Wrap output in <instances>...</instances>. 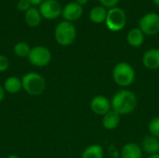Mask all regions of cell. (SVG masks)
Masks as SVG:
<instances>
[{
	"mask_svg": "<svg viewBox=\"0 0 159 158\" xmlns=\"http://www.w3.org/2000/svg\"><path fill=\"white\" fill-rule=\"evenodd\" d=\"M137 105V96L129 89H122L117 91L111 100V106L113 111L116 112L120 115H126L133 113Z\"/></svg>",
	"mask_w": 159,
	"mask_h": 158,
	"instance_id": "cell-1",
	"label": "cell"
},
{
	"mask_svg": "<svg viewBox=\"0 0 159 158\" xmlns=\"http://www.w3.org/2000/svg\"><path fill=\"white\" fill-rule=\"evenodd\" d=\"M135 75L134 68L125 61L117 63L113 70L114 81L122 88H127L132 85L135 80Z\"/></svg>",
	"mask_w": 159,
	"mask_h": 158,
	"instance_id": "cell-2",
	"label": "cell"
},
{
	"mask_svg": "<svg viewBox=\"0 0 159 158\" xmlns=\"http://www.w3.org/2000/svg\"><path fill=\"white\" fill-rule=\"evenodd\" d=\"M21 84L24 91L32 96L42 94L46 88L44 77L34 72L25 74L21 78Z\"/></svg>",
	"mask_w": 159,
	"mask_h": 158,
	"instance_id": "cell-3",
	"label": "cell"
},
{
	"mask_svg": "<svg viewBox=\"0 0 159 158\" xmlns=\"http://www.w3.org/2000/svg\"><path fill=\"white\" fill-rule=\"evenodd\" d=\"M54 36L56 42L63 47L70 46L76 37V29L75 25L67 20L61 21L55 28Z\"/></svg>",
	"mask_w": 159,
	"mask_h": 158,
	"instance_id": "cell-4",
	"label": "cell"
},
{
	"mask_svg": "<svg viewBox=\"0 0 159 158\" xmlns=\"http://www.w3.org/2000/svg\"><path fill=\"white\" fill-rule=\"evenodd\" d=\"M127 16L124 10L120 7H113L107 11L105 24L112 32H119L126 26Z\"/></svg>",
	"mask_w": 159,
	"mask_h": 158,
	"instance_id": "cell-5",
	"label": "cell"
},
{
	"mask_svg": "<svg viewBox=\"0 0 159 158\" xmlns=\"http://www.w3.org/2000/svg\"><path fill=\"white\" fill-rule=\"evenodd\" d=\"M28 60L30 63L35 67H44L50 62L51 53L48 47L44 46H36L31 48Z\"/></svg>",
	"mask_w": 159,
	"mask_h": 158,
	"instance_id": "cell-6",
	"label": "cell"
},
{
	"mask_svg": "<svg viewBox=\"0 0 159 158\" xmlns=\"http://www.w3.org/2000/svg\"><path fill=\"white\" fill-rule=\"evenodd\" d=\"M41 16L46 20H55L61 15L62 7L57 0H44L39 6Z\"/></svg>",
	"mask_w": 159,
	"mask_h": 158,
	"instance_id": "cell-7",
	"label": "cell"
},
{
	"mask_svg": "<svg viewBox=\"0 0 159 158\" xmlns=\"http://www.w3.org/2000/svg\"><path fill=\"white\" fill-rule=\"evenodd\" d=\"M140 29L144 34L155 35L159 32V15L147 13L140 20Z\"/></svg>",
	"mask_w": 159,
	"mask_h": 158,
	"instance_id": "cell-8",
	"label": "cell"
},
{
	"mask_svg": "<svg viewBox=\"0 0 159 158\" xmlns=\"http://www.w3.org/2000/svg\"><path fill=\"white\" fill-rule=\"evenodd\" d=\"M90 109L97 115H104L111 111V102L103 95L95 96L90 102Z\"/></svg>",
	"mask_w": 159,
	"mask_h": 158,
	"instance_id": "cell-9",
	"label": "cell"
},
{
	"mask_svg": "<svg viewBox=\"0 0 159 158\" xmlns=\"http://www.w3.org/2000/svg\"><path fill=\"white\" fill-rule=\"evenodd\" d=\"M83 14V7L82 6L78 5L76 2H70L68 3L63 8L61 15L67 21H75L77 20Z\"/></svg>",
	"mask_w": 159,
	"mask_h": 158,
	"instance_id": "cell-10",
	"label": "cell"
},
{
	"mask_svg": "<svg viewBox=\"0 0 159 158\" xmlns=\"http://www.w3.org/2000/svg\"><path fill=\"white\" fill-rule=\"evenodd\" d=\"M143 64L148 70L159 69V49L152 48L147 50L143 57Z\"/></svg>",
	"mask_w": 159,
	"mask_h": 158,
	"instance_id": "cell-11",
	"label": "cell"
},
{
	"mask_svg": "<svg viewBox=\"0 0 159 158\" xmlns=\"http://www.w3.org/2000/svg\"><path fill=\"white\" fill-rule=\"evenodd\" d=\"M143 149L135 142L126 143L121 151L122 158H143Z\"/></svg>",
	"mask_w": 159,
	"mask_h": 158,
	"instance_id": "cell-12",
	"label": "cell"
},
{
	"mask_svg": "<svg viewBox=\"0 0 159 158\" xmlns=\"http://www.w3.org/2000/svg\"><path fill=\"white\" fill-rule=\"evenodd\" d=\"M121 115L116 112L111 110L102 116V126L107 130H113L116 129L120 123Z\"/></svg>",
	"mask_w": 159,
	"mask_h": 158,
	"instance_id": "cell-13",
	"label": "cell"
},
{
	"mask_svg": "<svg viewBox=\"0 0 159 158\" xmlns=\"http://www.w3.org/2000/svg\"><path fill=\"white\" fill-rule=\"evenodd\" d=\"M142 149L149 155L159 154V140L152 135L146 136L142 142Z\"/></svg>",
	"mask_w": 159,
	"mask_h": 158,
	"instance_id": "cell-14",
	"label": "cell"
},
{
	"mask_svg": "<svg viewBox=\"0 0 159 158\" xmlns=\"http://www.w3.org/2000/svg\"><path fill=\"white\" fill-rule=\"evenodd\" d=\"M127 42L131 47H138L144 42V34L140 28L131 29L127 34Z\"/></svg>",
	"mask_w": 159,
	"mask_h": 158,
	"instance_id": "cell-15",
	"label": "cell"
},
{
	"mask_svg": "<svg viewBox=\"0 0 159 158\" xmlns=\"http://www.w3.org/2000/svg\"><path fill=\"white\" fill-rule=\"evenodd\" d=\"M41 14L39 9L36 7H31L29 8L24 15L25 22L30 27H37L41 22Z\"/></svg>",
	"mask_w": 159,
	"mask_h": 158,
	"instance_id": "cell-16",
	"label": "cell"
},
{
	"mask_svg": "<svg viewBox=\"0 0 159 158\" xmlns=\"http://www.w3.org/2000/svg\"><path fill=\"white\" fill-rule=\"evenodd\" d=\"M4 89L7 93L10 94H16L20 92V90L22 88L21 79H20L17 76H10L7 78L4 82Z\"/></svg>",
	"mask_w": 159,
	"mask_h": 158,
	"instance_id": "cell-17",
	"label": "cell"
},
{
	"mask_svg": "<svg viewBox=\"0 0 159 158\" xmlns=\"http://www.w3.org/2000/svg\"><path fill=\"white\" fill-rule=\"evenodd\" d=\"M107 17V10L104 7H94L89 11V19L94 23H102L105 22Z\"/></svg>",
	"mask_w": 159,
	"mask_h": 158,
	"instance_id": "cell-18",
	"label": "cell"
},
{
	"mask_svg": "<svg viewBox=\"0 0 159 158\" xmlns=\"http://www.w3.org/2000/svg\"><path fill=\"white\" fill-rule=\"evenodd\" d=\"M103 148L99 144H93L84 150L82 158H103Z\"/></svg>",
	"mask_w": 159,
	"mask_h": 158,
	"instance_id": "cell-19",
	"label": "cell"
},
{
	"mask_svg": "<svg viewBox=\"0 0 159 158\" xmlns=\"http://www.w3.org/2000/svg\"><path fill=\"white\" fill-rule=\"evenodd\" d=\"M13 51L18 57L25 58V57H28V55L31 51V47L25 42H19L14 46Z\"/></svg>",
	"mask_w": 159,
	"mask_h": 158,
	"instance_id": "cell-20",
	"label": "cell"
},
{
	"mask_svg": "<svg viewBox=\"0 0 159 158\" xmlns=\"http://www.w3.org/2000/svg\"><path fill=\"white\" fill-rule=\"evenodd\" d=\"M148 129L152 136L159 139V117H155L149 122Z\"/></svg>",
	"mask_w": 159,
	"mask_h": 158,
	"instance_id": "cell-21",
	"label": "cell"
},
{
	"mask_svg": "<svg viewBox=\"0 0 159 158\" xmlns=\"http://www.w3.org/2000/svg\"><path fill=\"white\" fill-rule=\"evenodd\" d=\"M31 3L28 0H19L17 3V7L20 11L26 12L29 8H31Z\"/></svg>",
	"mask_w": 159,
	"mask_h": 158,
	"instance_id": "cell-22",
	"label": "cell"
},
{
	"mask_svg": "<svg viewBox=\"0 0 159 158\" xmlns=\"http://www.w3.org/2000/svg\"><path fill=\"white\" fill-rule=\"evenodd\" d=\"M8 67H9L8 59L4 55H0V73L7 71L8 69Z\"/></svg>",
	"mask_w": 159,
	"mask_h": 158,
	"instance_id": "cell-23",
	"label": "cell"
},
{
	"mask_svg": "<svg viewBox=\"0 0 159 158\" xmlns=\"http://www.w3.org/2000/svg\"><path fill=\"white\" fill-rule=\"evenodd\" d=\"M100 3L102 5V7H104L105 8H113L116 7V5L119 3L120 0H99Z\"/></svg>",
	"mask_w": 159,
	"mask_h": 158,
	"instance_id": "cell-24",
	"label": "cell"
},
{
	"mask_svg": "<svg viewBox=\"0 0 159 158\" xmlns=\"http://www.w3.org/2000/svg\"><path fill=\"white\" fill-rule=\"evenodd\" d=\"M28 1L31 3L32 6H34L35 7V6H40L44 0H28Z\"/></svg>",
	"mask_w": 159,
	"mask_h": 158,
	"instance_id": "cell-25",
	"label": "cell"
},
{
	"mask_svg": "<svg viewBox=\"0 0 159 158\" xmlns=\"http://www.w3.org/2000/svg\"><path fill=\"white\" fill-rule=\"evenodd\" d=\"M5 89H4V88L3 87H1L0 86V102L4 100V98H5Z\"/></svg>",
	"mask_w": 159,
	"mask_h": 158,
	"instance_id": "cell-26",
	"label": "cell"
},
{
	"mask_svg": "<svg viewBox=\"0 0 159 158\" xmlns=\"http://www.w3.org/2000/svg\"><path fill=\"white\" fill-rule=\"evenodd\" d=\"M75 2L80 6H83V5H86L89 2V0H75Z\"/></svg>",
	"mask_w": 159,
	"mask_h": 158,
	"instance_id": "cell-27",
	"label": "cell"
},
{
	"mask_svg": "<svg viewBox=\"0 0 159 158\" xmlns=\"http://www.w3.org/2000/svg\"><path fill=\"white\" fill-rule=\"evenodd\" d=\"M148 158H159V154L152 155V156H150V157H148Z\"/></svg>",
	"mask_w": 159,
	"mask_h": 158,
	"instance_id": "cell-28",
	"label": "cell"
},
{
	"mask_svg": "<svg viewBox=\"0 0 159 158\" xmlns=\"http://www.w3.org/2000/svg\"><path fill=\"white\" fill-rule=\"evenodd\" d=\"M7 158H20L18 156H15V155H11V156H8Z\"/></svg>",
	"mask_w": 159,
	"mask_h": 158,
	"instance_id": "cell-29",
	"label": "cell"
},
{
	"mask_svg": "<svg viewBox=\"0 0 159 158\" xmlns=\"http://www.w3.org/2000/svg\"><path fill=\"white\" fill-rule=\"evenodd\" d=\"M153 1H154V3L156 4V6L159 7V0H153Z\"/></svg>",
	"mask_w": 159,
	"mask_h": 158,
	"instance_id": "cell-30",
	"label": "cell"
},
{
	"mask_svg": "<svg viewBox=\"0 0 159 158\" xmlns=\"http://www.w3.org/2000/svg\"><path fill=\"white\" fill-rule=\"evenodd\" d=\"M158 140H159V139H158Z\"/></svg>",
	"mask_w": 159,
	"mask_h": 158,
	"instance_id": "cell-31",
	"label": "cell"
}]
</instances>
